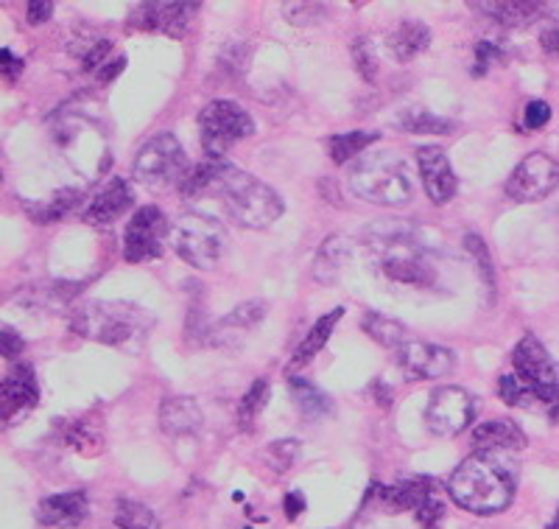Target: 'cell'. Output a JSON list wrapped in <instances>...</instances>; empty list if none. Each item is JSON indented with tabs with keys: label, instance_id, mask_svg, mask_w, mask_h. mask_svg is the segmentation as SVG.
<instances>
[{
	"label": "cell",
	"instance_id": "obj_1",
	"mask_svg": "<svg viewBox=\"0 0 559 529\" xmlns=\"http://www.w3.org/2000/svg\"><path fill=\"white\" fill-rule=\"evenodd\" d=\"M515 466L507 454L476 451L448 479V493L473 516H496L515 498Z\"/></svg>",
	"mask_w": 559,
	"mask_h": 529
},
{
	"label": "cell",
	"instance_id": "obj_2",
	"mask_svg": "<svg viewBox=\"0 0 559 529\" xmlns=\"http://www.w3.org/2000/svg\"><path fill=\"white\" fill-rule=\"evenodd\" d=\"M367 242L386 281L406 283V286H431L437 281V272L428 263L414 224L378 222L367 227Z\"/></svg>",
	"mask_w": 559,
	"mask_h": 529
},
{
	"label": "cell",
	"instance_id": "obj_3",
	"mask_svg": "<svg viewBox=\"0 0 559 529\" xmlns=\"http://www.w3.org/2000/svg\"><path fill=\"white\" fill-rule=\"evenodd\" d=\"M152 326V314L127 301L82 303L70 319V328L79 337L109 344V348H138L148 337Z\"/></svg>",
	"mask_w": 559,
	"mask_h": 529
},
{
	"label": "cell",
	"instance_id": "obj_4",
	"mask_svg": "<svg viewBox=\"0 0 559 529\" xmlns=\"http://www.w3.org/2000/svg\"><path fill=\"white\" fill-rule=\"evenodd\" d=\"M210 193L222 199L224 211L249 230H266L283 216V208H286L272 186L229 163H222L216 186Z\"/></svg>",
	"mask_w": 559,
	"mask_h": 529
},
{
	"label": "cell",
	"instance_id": "obj_5",
	"mask_svg": "<svg viewBox=\"0 0 559 529\" xmlns=\"http://www.w3.org/2000/svg\"><path fill=\"white\" fill-rule=\"evenodd\" d=\"M347 186L358 199L383 208H401L414 199V179L408 166L392 152H372L349 163Z\"/></svg>",
	"mask_w": 559,
	"mask_h": 529
},
{
	"label": "cell",
	"instance_id": "obj_6",
	"mask_svg": "<svg viewBox=\"0 0 559 529\" xmlns=\"http://www.w3.org/2000/svg\"><path fill=\"white\" fill-rule=\"evenodd\" d=\"M168 247L182 258L185 263H191L193 269L218 267V261L227 252V230L218 219L207 216V213L188 211L171 224V236H168Z\"/></svg>",
	"mask_w": 559,
	"mask_h": 529
},
{
	"label": "cell",
	"instance_id": "obj_7",
	"mask_svg": "<svg viewBox=\"0 0 559 529\" xmlns=\"http://www.w3.org/2000/svg\"><path fill=\"white\" fill-rule=\"evenodd\" d=\"M188 154H185L182 143L174 138L171 132L154 134L152 141L143 143V149L134 157L132 174L140 186L148 191L159 193L168 188H179L191 172Z\"/></svg>",
	"mask_w": 559,
	"mask_h": 529
},
{
	"label": "cell",
	"instance_id": "obj_8",
	"mask_svg": "<svg viewBox=\"0 0 559 529\" xmlns=\"http://www.w3.org/2000/svg\"><path fill=\"white\" fill-rule=\"evenodd\" d=\"M252 132V115L241 104L227 102V98L204 104L199 113V138H202V149L210 160H222L229 149Z\"/></svg>",
	"mask_w": 559,
	"mask_h": 529
},
{
	"label": "cell",
	"instance_id": "obj_9",
	"mask_svg": "<svg viewBox=\"0 0 559 529\" xmlns=\"http://www.w3.org/2000/svg\"><path fill=\"white\" fill-rule=\"evenodd\" d=\"M512 367L515 376L532 389L534 398L554 409V403L559 401V373L540 339L526 333L512 351Z\"/></svg>",
	"mask_w": 559,
	"mask_h": 529
},
{
	"label": "cell",
	"instance_id": "obj_10",
	"mask_svg": "<svg viewBox=\"0 0 559 529\" xmlns=\"http://www.w3.org/2000/svg\"><path fill=\"white\" fill-rule=\"evenodd\" d=\"M168 236H171V227H168L166 213L154 204L138 208L129 219L127 230H123V258L129 263L154 261V258L163 256Z\"/></svg>",
	"mask_w": 559,
	"mask_h": 529
},
{
	"label": "cell",
	"instance_id": "obj_11",
	"mask_svg": "<svg viewBox=\"0 0 559 529\" xmlns=\"http://www.w3.org/2000/svg\"><path fill=\"white\" fill-rule=\"evenodd\" d=\"M559 186V166L557 160L548 157L546 152H532L521 160L507 179V197L512 202H540L548 193L557 191Z\"/></svg>",
	"mask_w": 559,
	"mask_h": 529
},
{
	"label": "cell",
	"instance_id": "obj_12",
	"mask_svg": "<svg viewBox=\"0 0 559 529\" xmlns=\"http://www.w3.org/2000/svg\"><path fill=\"white\" fill-rule=\"evenodd\" d=\"M476 415V401L464 387H439L433 389L426 407V423L431 434L453 437L471 426Z\"/></svg>",
	"mask_w": 559,
	"mask_h": 529
},
{
	"label": "cell",
	"instance_id": "obj_13",
	"mask_svg": "<svg viewBox=\"0 0 559 529\" xmlns=\"http://www.w3.org/2000/svg\"><path fill=\"white\" fill-rule=\"evenodd\" d=\"M199 3H179V0H154V3H140L134 7L132 23L140 32L166 34V37H185V32L191 28V20L197 17Z\"/></svg>",
	"mask_w": 559,
	"mask_h": 529
},
{
	"label": "cell",
	"instance_id": "obj_14",
	"mask_svg": "<svg viewBox=\"0 0 559 529\" xmlns=\"http://www.w3.org/2000/svg\"><path fill=\"white\" fill-rule=\"evenodd\" d=\"M401 358V367L408 378H417V381H426V378H442L453 371L456 356L453 351L442 348V344L423 342V339H408L397 351Z\"/></svg>",
	"mask_w": 559,
	"mask_h": 529
},
{
	"label": "cell",
	"instance_id": "obj_15",
	"mask_svg": "<svg viewBox=\"0 0 559 529\" xmlns=\"http://www.w3.org/2000/svg\"><path fill=\"white\" fill-rule=\"evenodd\" d=\"M417 168L423 188L431 197V202L445 204L456 197L459 179L453 174L451 160H448L445 149L442 146H419L417 149Z\"/></svg>",
	"mask_w": 559,
	"mask_h": 529
},
{
	"label": "cell",
	"instance_id": "obj_16",
	"mask_svg": "<svg viewBox=\"0 0 559 529\" xmlns=\"http://www.w3.org/2000/svg\"><path fill=\"white\" fill-rule=\"evenodd\" d=\"M263 317H266V303L263 301L241 303L236 311H229L227 317L210 326V342L216 348H236L238 342H243L254 328L261 326Z\"/></svg>",
	"mask_w": 559,
	"mask_h": 529
},
{
	"label": "cell",
	"instance_id": "obj_17",
	"mask_svg": "<svg viewBox=\"0 0 559 529\" xmlns=\"http://www.w3.org/2000/svg\"><path fill=\"white\" fill-rule=\"evenodd\" d=\"M132 204H134V191L129 188V183L121 177H115L109 179L107 186L98 191V197L84 208L82 219L87 224H93V227H107V224L118 222V219H121Z\"/></svg>",
	"mask_w": 559,
	"mask_h": 529
},
{
	"label": "cell",
	"instance_id": "obj_18",
	"mask_svg": "<svg viewBox=\"0 0 559 529\" xmlns=\"http://www.w3.org/2000/svg\"><path fill=\"white\" fill-rule=\"evenodd\" d=\"M39 401L37 376H34L32 364H14L12 373L3 378L0 387V409H3V421L34 409Z\"/></svg>",
	"mask_w": 559,
	"mask_h": 529
},
{
	"label": "cell",
	"instance_id": "obj_19",
	"mask_svg": "<svg viewBox=\"0 0 559 529\" xmlns=\"http://www.w3.org/2000/svg\"><path fill=\"white\" fill-rule=\"evenodd\" d=\"M431 493H437V485H433L431 477H412V479H401V482H394V485L378 487V502L392 513H401V510L417 513Z\"/></svg>",
	"mask_w": 559,
	"mask_h": 529
},
{
	"label": "cell",
	"instance_id": "obj_20",
	"mask_svg": "<svg viewBox=\"0 0 559 529\" xmlns=\"http://www.w3.org/2000/svg\"><path fill=\"white\" fill-rule=\"evenodd\" d=\"M526 446V434L518 426L515 421L501 418V421H487L473 432V448L476 451H496V454H509L521 451Z\"/></svg>",
	"mask_w": 559,
	"mask_h": 529
},
{
	"label": "cell",
	"instance_id": "obj_21",
	"mask_svg": "<svg viewBox=\"0 0 559 529\" xmlns=\"http://www.w3.org/2000/svg\"><path fill=\"white\" fill-rule=\"evenodd\" d=\"M37 518L45 527H70V524H82L84 518H87V496H84L82 491L45 496L37 507Z\"/></svg>",
	"mask_w": 559,
	"mask_h": 529
},
{
	"label": "cell",
	"instance_id": "obj_22",
	"mask_svg": "<svg viewBox=\"0 0 559 529\" xmlns=\"http://www.w3.org/2000/svg\"><path fill=\"white\" fill-rule=\"evenodd\" d=\"M159 428L168 437H191L202 428V409L193 398H166L159 407Z\"/></svg>",
	"mask_w": 559,
	"mask_h": 529
},
{
	"label": "cell",
	"instance_id": "obj_23",
	"mask_svg": "<svg viewBox=\"0 0 559 529\" xmlns=\"http://www.w3.org/2000/svg\"><path fill=\"white\" fill-rule=\"evenodd\" d=\"M487 17H492L496 23L507 28H521L540 20L543 14H548V3H534V0H492V3H478Z\"/></svg>",
	"mask_w": 559,
	"mask_h": 529
},
{
	"label": "cell",
	"instance_id": "obj_24",
	"mask_svg": "<svg viewBox=\"0 0 559 529\" xmlns=\"http://www.w3.org/2000/svg\"><path fill=\"white\" fill-rule=\"evenodd\" d=\"M389 51L397 62H412L414 57L426 51L428 45H431V32H428L426 23H419V20H403L401 26L394 28L389 34Z\"/></svg>",
	"mask_w": 559,
	"mask_h": 529
},
{
	"label": "cell",
	"instance_id": "obj_25",
	"mask_svg": "<svg viewBox=\"0 0 559 529\" xmlns=\"http://www.w3.org/2000/svg\"><path fill=\"white\" fill-rule=\"evenodd\" d=\"M353 256V244L344 236H331L328 242L319 247L317 258H313V278L319 283H336L338 272L344 269V263Z\"/></svg>",
	"mask_w": 559,
	"mask_h": 529
},
{
	"label": "cell",
	"instance_id": "obj_26",
	"mask_svg": "<svg viewBox=\"0 0 559 529\" xmlns=\"http://www.w3.org/2000/svg\"><path fill=\"white\" fill-rule=\"evenodd\" d=\"M344 308H333L331 314H324V317L317 319V326L308 331V337L299 342V348L294 351V358H292V367H306L308 362H311L313 356H317L319 351H322L324 344H328V339H331L333 328H336V322L342 319Z\"/></svg>",
	"mask_w": 559,
	"mask_h": 529
},
{
	"label": "cell",
	"instance_id": "obj_27",
	"mask_svg": "<svg viewBox=\"0 0 559 529\" xmlns=\"http://www.w3.org/2000/svg\"><path fill=\"white\" fill-rule=\"evenodd\" d=\"M361 328L369 333V337L376 339L378 344H383V348H392V351H401L403 344L408 342L406 328H403L397 319L383 317V314H378V311L364 314Z\"/></svg>",
	"mask_w": 559,
	"mask_h": 529
},
{
	"label": "cell",
	"instance_id": "obj_28",
	"mask_svg": "<svg viewBox=\"0 0 559 529\" xmlns=\"http://www.w3.org/2000/svg\"><path fill=\"white\" fill-rule=\"evenodd\" d=\"M292 396L299 407V415L306 418V421H319V418L331 415L333 412L331 398L324 396V392H319V389L311 387L308 381H299V378H294Z\"/></svg>",
	"mask_w": 559,
	"mask_h": 529
},
{
	"label": "cell",
	"instance_id": "obj_29",
	"mask_svg": "<svg viewBox=\"0 0 559 529\" xmlns=\"http://www.w3.org/2000/svg\"><path fill=\"white\" fill-rule=\"evenodd\" d=\"M397 127H401L403 132H412V134H451L453 132L451 121L437 118V115H431L423 107L403 109V113L397 115Z\"/></svg>",
	"mask_w": 559,
	"mask_h": 529
},
{
	"label": "cell",
	"instance_id": "obj_30",
	"mask_svg": "<svg viewBox=\"0 0 559 529\" xmlns=\"http://www.w3.org/2000/svg\"><path fill=\"white\" fill-rule=\"evenodd\" d=\"M372 141H378V132L333 134L331 141H328V152H331V160L336 166H344V163H356L358 154H361Z\"/></svg>",
	"mask_w": 559,
	"mask_h": 529
},
{
	"label": "cell",
	"instance_id": "obj_31",
	"mask_svg": "<svg viewBox=\"0 0 559 529\" xmlns=\"http://www.w3.org/2000/svg\"><path fill=\"white\" fill-rule=\"evenodd\" d=\"M115 527L118 529H159L157 516L148 510L146 504L134 498H121L115 507Z\"/></svg>",
	"mask_w": 559,
	"mask_h": 529
},
{
	"label": "cell",
	"instance_id": "obj_32",
	"mask_svg": "<svg viewBox=\"0 0 559 529\" xmlns=\"http://www.w3.org/2000/svg\"><path fill=\"white\" fill-rule=\"evenodd\" d=\"M79 202H82V188H79V191L76 188H62V191L53 193L48 202L34 204L32 216L37 219V222H57V219L68 216Z\"/></svg>",
	"mask_w": 559,
	"mask_h": 529
},
{
	"label": "cell",
	"instance_id": "obj_33",
	"mask_svg": "<svg viewBox=\"0 0 559 529\" xmlns=\"http://www.w3.org/2000/svg\"><path fill=\"white\" fill-rule=\"evenodd\" d=\"M266 401H269V381L266 378H258V381H252V387L247 389V396L241 398V407H238V423H241L243 428L252 426V421L261 415Z\"/></svg>",
	"mask_w": 559,
	"mask_h": 529
},
{
	"label": "cell",
	"instance_id": "obj_34",
	"mask_svg": "<svg viewBox=\"0 0 559 529\" xmlns=\"http://www.w3.org/2000/svg\"><path fill=\"white\" fill-rule=\"evenodd\" d=\"M464 249H467L473 261H476L478 274H481L484 283L489 286V297H492V294H496V272H492V258H489L487 244H484V238L476 236V233H467V236H464Z\"/></svg>",
	"mask_w": 559,
	"mask_h": 529
},
{
	"label": "cell",
	"instance_id": "obj_35",
	"mask_svg": "<svg viewBox=\"0 0 559 529\" xmlns=\"http://www.w3.org/2000/svg\"><path fill=\"white\" fill-rule=\"evenodd\" d=\"M68 443L76 448L79 454H96L98 448L104 446V434L102 428L90 426V421L84 418V421H76L68 428Z\"/></svg>",
	"mask_w": 559,
	"mask_h": 529
},
{
	"label": "cell",
	"instance_id": "obj_36",
	"mask_svg": "<svg viewBox=\"0 0 559 529\" xmlns=\"http://www.w3.org/2000/svg\"><path fill=\"white\" fill-rule=\"evenodd\" d=\"M299 451H302V446H299V440H277L272 443V446L266 448V454H263V459H266V466L272 468L274 473H286L288 468L297 462Z\"/></svg>",
	"mask_w": 559,
	"mask_h": 529
},
{
	"label": "cell",
	"instance_id": "obj_37",
	"mask_svg": "<svg viewBox=\"0 0 559 529\" xmlns=\"http://www.w3.org/2000/svg\"><path fill=\"white\" fill-rule=\"evenodd\" d=\"M498 396H501V401L509 403V407H523V403L534 401V392L515 376V373L501 376V381H498Z\"/></svg>",
	"mask_w": 559,
	"mask_h": 529
},
{
	"label": "cell",
	"instance_id": "obj_38",
	"mask_svg": "<svg viewBox=\"0 0 559 529\" xmlns=\"http://www.w3.org/2000/svg\"><path fill=\"white\" fill-rule=\"evenodd\" d=\"M353 62H356L361 79H367V82H376L378 57H376V48H372V43H369L367 37L356 39V45H353Z\"/></svg>",
	"mask_w": 559,
	"mask_h": 529
},
{
	"label": "cell",
	"instance_id": "obj_39",
	"mask_svg": "<svg viewBox=\"0 0 559 529\" xmlns=\"http://www.w3.org/2000/svg\"><path fill=\"white\" fill-rule=\"evenodd\" d=\"M324 3H283V14L294 26H311L319 17H324Z\"/></svg>",
	"mask_w": 559,
	"mask_h": 529
},
{
	"label": "cell",
	"instance_id": "obj_40",
	"mask_svg": "<svg viewBox=\"0 0 559 529\" xmlns=\"http://www.w3.org/2000/svg\"><path fill=\"white\" fill-rule=\"evenodd\" d=\"M414 516H417V521L423 524V527H426V529L437 527V524L442 521V516H445V504H442V498H439V491L431 493V496H428L426 502H423V507H419V510L414 513Z\"/></svg>",
	"mask_w": 559,
	"mask_h": 529
},
{
	"label": "cell",
	"instance_id": "obj_41",
	"mask_svg": "<svg viewBox=\"0 0 559 529\" xmlns=\"http://www.w3.org/2000/svg\"><path fill=\"white\" fill-rule=\"evenodd\" d=\"M548 121H551V107L546 102L534 98V102L526 104V109H523V124H526V129H540Z\"/></svg>",
	"mask_w": 559,
	"mask_h": 529
},
{
	"label": "cell",
	"instance_id": "obj_42",
	"mask_svg": "<svg viewBox=\"0 0 559 529\" xmlns=\"http://www.w3.org/2000/svg\"><path fill=\"white\" fill-rule=\"evenodd\" d=\"M501 62L503 59V51L501 48H498V45H492V43H487V39H484V43H478L476 45V77H484V73H487V68H489V62Z\"/></svg>",
	"mask_w": 559,
	"mask_h": 529
},
{
	"label": "cell",
	"instance_id": "obj_43",
	"mask_svg": "<svg viewBox=\"0 0 559 529\" xmlns=\"http://www.w3.org/2000/svg\"><path fill=\"white\" fill-rule=\"evenodd\" d=\"M53 14V3L51 0H39V3H28V23L32 26H43L45 20H51Z\"/></svg>",
	"mask_w": 559,
	"mask_h": 529
},
{
	"label": "cell",
	"instance_id": "obj_44",
	"mask_svg": "<svg viewBox=\"0 0 559 529\" xmlns=\"http://www.w3.org/2000/svg\"><path fill=\"white\" fill-rule=\"evenodd\" d=\"M23 348H26V344H23V339H20V333L14 331V328H3V356L7 358H14V356H20V353H23Z\"/></svg>",
	"mask_w": 559,
	"mask_h": 529
},
{
	"label": "cell",
	"instance_id": "obj_45",
	"mask_svg": "<svg viewBox=\"0 0 559 529\" xmlns=\"http://www.w3.org/2000/svg\"><path fill=\"white\" fill-rule=\"evenodd\" d=\"M0 62H3V77H7L9 82H14V79L23 73V59L14 57L9 48H3V51H0Z\"/></svg>",
	"mask_w": 559,
	"mask_h": 529
},
{
	"label": "cell",
	"instance_id": "obj_46",
	"mask_svg": "<svg viewBox=\"0 0 559 529\" xmlns=\"http://www.w3.org/2000/svg\"><path fill=\"white\" fill-rule=\"evenodd\" d=\"M540 45L548 57H559V26L546 28V32L540 34Z\"/></svg>",
	"mask_w": 559,
	"mask_h": 529
},
{
	"label": "cell",
	"instance_id": "obj_47",
	"mask_svg": "<svg viewBox=\"0 0 559 529\" xmlns=\"http://www.w3.org/2000/svg\"><path fill=\"white\" fill-rule=\"evenodd\" d=\"M299 510H306V498H302V493H288V496H286V516L297 518Z\"/></svg>",
	"mask_w": 559,
	"mask_h": 529
},
{
	"label": "cell",
	"instance_id": "obj_48",
	"mask_svg": "<svg viewBox=\"0 0 559 529\" xmlns=\"http://www.w3.org/2000/svg\"><path fill=\"white\" fill-rule=\"evenodd\" d=\"M546 529H559V510H557V516H554V521L551 524H548V527Z\"/></svg>",
	"mask_w": 559,
	"mask_h": 529
},
{
	"label": "cell",
	"instance_id": "obj_49",
	"mask_svg": "<svg viewBox=\"0 0 559 529\" xmlns=\"http://www.w3.org/2000/svg\"><path fill=\"white\" fill-rule=\"evenodd\" d=\"M554 409H557V412H559V401H557V403H554Z\"/></svg>",
	"mask_w": 559,
	"mask_h": 529
}]
</instances>
